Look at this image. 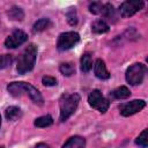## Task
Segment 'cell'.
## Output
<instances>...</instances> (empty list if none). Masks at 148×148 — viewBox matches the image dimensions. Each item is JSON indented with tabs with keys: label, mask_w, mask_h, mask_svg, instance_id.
I'll use <instances>...</instances> for the list:
<instances>
[{
	"label": "cell",
	"mask_w": 148,
	"mask_h": 148,
	"mask_svg": "<svg viewBox=\"0 0 148 148\" xmlns=\"http://www.w3.org/2000/svg\"><path fill=\"white\" fill-rule=\"evenodd\" d=\"M28 40V35L20 30V29H15L13 30V32L6 38L5 40V46L7 49H15L20 45H22L23 43H25Z\"/></svg>",
	"instance_id": "8"
},
{
	"label": "cell",
	"mask_w": 148,
	"mask_h": 148,
	"mask_svg": "<svg viewBox=\"0 0 148 148\" xmlns=\"http://www.w3.org/2000/svg\"><path fill=\"white\" fill-rule=\"evenodd\" d=\"M94 73L96 75V77H98L99 80H108L110 77V73L106 69V66L104 64V61L102 59H97L94 64Z\"/></svg>",
	"instance_id": "10"
},
{
	"label": "cell",
	"mask_w": 148,
	"mask_h": 148,
	"mask_svg": "<svg viewBox=\"0 0 148 148\" xmlns=\"http://www.w3.org/2000/svg\"><path fill=\"white\" fill-rule=\"evenodd\" d=\"M80 64H81V66H80L81 71L83 73H88L92 68V57H91V53H89V52L83 53L82 57H81Z\"/></svg>",
	"instance_id": "15"
},
{
	"label": "cell",
	"mask_w": 148,
	"mask_h": 148,
	"mask_svg": "<svg viewBox=\"0 0 148 148\" xmlns=\"http://www.w3.org/2000/svg\"><path fill=\"white\" fill-rule=\"evenodd\" d=\"M103 5H104V3L99 2V1H94V2H91V3L89 5V12L92 13V14H95V15H98V14L102 13Z\"/></svg>",
	"instance_id": "25"
},
{
	"label": "cell",
	"mask_w": 148,
	"mask_h": 148,
	"mask_svg": "<svg viewBox=\"0 0 148 148\" xmlns=\"http://www.w3.org/2000/svg\"><path fill=\"white\" fill-rule=\"evenodd\" d=\"M145 106H146V102L143 99H133V101L120 104L119 112L124 117H130V116H133V114L138 113L139 111H141Z\"/></svg>",
	"instance_id": "7"
},
{
	"label": "cell",
	"mask_w": 148,
	"mask_h": 148,
	"mask_svg": "<svg viewBox=\"0 0 148 148\" xmlns=\"http://www.w3.org/2000/svg\"><path fill=\"white\" fill-rule=\"evenodd\" d=\"M36 57H37V46L35 44H29L22 51V53L17 59L16 69L18 74H25L32 71L36 64Z\"/></svg>",
	"instance_id": "1"
},
{
	"label": "cell",
	"mask_w": 148,
	"mask_h": 148,
	"mask_svg": "<svg viewBox=\"0 0 148 148\" xmlns=\"http://www.w3.org/2000/svg\"><path fill=\"white\" fill-rule=\"evenodd\" d=\"M53 124V118L50 116V114H45V116H42V117H38L35 119L34 121V125L36 127H39V128H45V127H49Z\"/></svg>",
	"instance_id": "16"
},
{
	"label": "cell",
	"mask_w": 148,
	"mask_h": 148,
	"mask_svg": "<svg viewBox=\"0 0 148 148\" xmlns=\"http://www.w3.org/2000/svg\"><path fill=\"white\" fill-rule=\"evenodd\" d=\"M66 17H67V21L71 25H76L77 23V14H76V9L75 8H69L66 13Z\"/></svg>",
	"instance_id": "22"
},
{
	"label": "cell",
	"mask_w": 148,
	"mask_h": 148,
	"mask_svg": "<svg viewBox=\"0 0 148 148\" xmlns=\"http://www.w3.org/2000/svg\"><path fill=\"white\" fill-rule=\"evenodd\" d=\"M101 15L104 18H108L110 21H114L116 20V9H114V7L111 3H109V2L108 3H104Z\"/></svg>",
	"instance_id": "17"
},
{
	"label": "cell",
	"mask_w": 148,
	"mask_h": 148,
	"mask_svg": "<svg viewBox=\"0 0 148 148\" xmlns=\"http://www.w3.org/2000/svg\"><path fill=\"white\" fill-rule=\"evenodd\" d=\"M145 6V2L142 0H127L124 1L119 7V14L123 18L131 17L139 10H141Z\"/></svg>",
	"instance_id": "6"
},
{
	"label": "cell",
	"mask_w": 148,
	"mask_h": 148,
	"mask_svg": "<svg viewBox=\"0 0 148 148\" xmlns=\"http://www.w3.org/2000/svg\"><path fill=\"white\" fill-rule=\"evenodd\" d=\"M7 90H8V92L12 96L18 97V96L25 94L24 92V82L23 81H20V82H16V81L15 82H10L7 86Z\"/></svg>",
	"instance_id": "12"
},
{
	"label": "cell",
	"mask_w": 148,
	"mask_h": 148,
	"mask_svg": "<svg viewBox=\"0 0 148 148\" xmlns=\"http://www.w3.org/2000/svg\"><path fill=\"white\" fill-rule=\"evenodd\" d=\"M13 62V56L12 54H2L0 56V69H3Z\"/></svg>",
	"instance_id": "24"
},
{
	"label": "cell",
	"mask_w": 148,
	"mask_h": 148,
	"mask_svg": "<svg viewBox=\"0 0 148 148\" xmlns=\"http://www.w3.org/2000/svg\"><path fill=\"white\" fill-rule=\"evenodd\" d=\"M109 29H110L109 24L105 22V20H102V18L94 21L91 24V31L94 34H105L109 31Z\"/></svg>",
	"instance_id": "14"
},
{
	"label": "cell",
	"mask_w": 148,
	"mask_h": 148,
	"mask_svg": "<svg viewBox=\"0 0 148 148\" xmlns=\"http://www.w3.org/2000/svg\"><path fill=\"white\" fill-rule=\"evenodd\" d=\"M80 42V35L76 31H66L59 35L57 40V49L59 51H67Z\"/></svg>",
	"instance_id": "4"
},
{
	"label": "cell",
	"mask_w": 148,
	"mask_h": 148,
	"mask_svg": "<svg viewBox=\"0 0 148 148\" xmlns=\"http://www.w3.org/2000/svg\"><path fill=\"white\" fill-rule=\"evenodd\" d=\"M0 148H3V147H0Z\"/></svg>",
	"instance_id": "29"
},
{
	"label": "cell",
	"mask_w": 148,
	"mask_h": 148,
	"mask_svg": "<svg viewBox=\"0 0 148 148\" xmlns=\"http://www.w3.org/2000/svg\"><path fill=\"white\" fill-rule=\"evenodd\" d=\"M24 92L30 97V99L38 105H43L44 103V98L42 96V94L39 92V90L37 88H35L32 84L24 82Z\"/></svg>",
	"instance_id": "9"
},
{
	"label": "cell",
	"mask_w": 148,
	"mask_h": 148,
	"mask_svg": "<svg viewBox=\"0 0 148 148\" xmlns=\"http://www.w3.org/2000/svg\"><path fill=\"white\" fill-rule=\"evenodd\" d=\"M21 114H22L21 109L17 106H14V105L8 106L5 111V116H6L7 120H16L17 118L21 117Z\"/></svg>",
	"instance_id": "18"
},
{
	"label": "cell",
	"mask_w": 148,
	"mask_h": 148,
	"mask_svg": "<svg viewBox=\"0 0 148 148\" xmlns=\"http://www.w3.org/2000/svg\"><path fill=\"white\" fill-rule=\"evenodd\" d=\"M109 96L111 98H113V99H126V98H128L131 96V91H130V89L127 87L120 86V87L116 88L114 90H112L109 94Z\"/></svg>",
	"instance_id": "13"
},
{
	"label": "cell",
	"mask_w": 148,
	"mask_h": 148,
	"mask_svg": "<svg viewBox=\"0 0 148 148\" xmlns=\"http://www.w3.org/2000/svg\"><path fill=\"white\" fill-rule=\"evenodd\" d=\"M88 103H89V105L91 108L96 109L101 113L106 112L108 109H109V106H110V102L103 96V94L98 89H95V90H92L89 94V96H88Z\"/></svg>",
	"instance_id": "5"
},
{
	"label": "cell",
	"mask_w": 148,
	"mask_h": 148,
	"mask_svg": "<svg viewBox=\"0 0 148 148\" xmlns=\"http://www.w3.org/2000/svg\"><path fill=\"white\" fill-rule=\"evenodd\" d=\"M8 17L10 20H14V21H22L24 17V13H23L22 8L17 7V6H13L8 10Z\"/></svg>",
	"instance_id": "20"
},
{
	"label": "cell",
	"mask_w": 148,
	"mask_h": 148,
	"mask_svg": "<svg viewBox=\"0 0 148 148\" xmlns=\"http://www.w3.org/2000/svg\"><path fill=\"white\" fill-rule=\"evenodd\" d=\"M42 83L45 87H53V86H57V79L50 75H45L42 77Z\"/></svg>",
	"instance_id": "26"
},
{
	"label": "cell",
	"mask_w": 148,
	"mask_h": 148,
	"mask_svg": "<svg viewBox=\"0 0 148 148\" xmlns=\"http://www.w3.org/2000/svg\"><path fill=\"white\" fill-rule=\"evenodd\" d=\"M135 143L138 146H140L141 148H147L148 146V138H147V130H143L141 132V134L136 138L135 140Z\"/></svg>",
	"instance_id": "23"
},
{
	"label": "cell",
	"mask_w": 148,
	"mask_h": 148,
	"mask_svg": "<svg viewBox=\"0 0 148 148\" xmlns=\"http://www.w3.org/2000/svg\"><path fill=\"white\" fill-rule=\"evenodd\" d=\"M36 148H50V146H47L46 143H43V142H40V143L36 145Z\"/></svg>",
	"instance_id": "27"
},
{
	"label": "cell",
	"mask_w": 148,
	"mask_h": 148,
	"mask_svg": "<svg viewBox=\"0 0 148 148\" xmlns=\"http://www.w3.org/2000/svg\"><path fill=\"white\" fill-rule=\"evenodd\" d=\"M0 126H1V114H0Z\"/></svg>",
	"instance_id": "28"
},
{
	"label": "cell",
	"mask_w": 148,
	"mask_h": 148,
	"mask_svg": "<svg viewBox=\"0 0 148 148\" xmlns=\"http://www.w3.org/2000/svg\"><path fill=\"white\" fill-rule=\"evenodd\" d=\"M59 71L65 76H72L75 73V66L73 62H62L59 66Z\"/></svg>",
	"instance_id": "21"
},
{
	"label": "cell",
	"mask_w": 148,
	"mask_h": 148,
	"mask_svg": "<svg viewBox=\"0 0 148 148\" xmlns=\"http://www.w3.org/2000/svg\"><path fill=\"white\" fill-rule=\"evenodd\" d=\"M80 95L74 94H64L59 99V109H60V116L59 120L61 123L66 121L76 110L79 103H80Z\"/></svg>",
	"instance_id": "2"
},
{
	"label": "cell",
	"mask_w": 148,
	"mask_h": 148,
	"mask_svg": "<svg viewBox=\"0 0 148 148\" xmlns=\"http://www.w3.org/2000/svg\"><path fill=\"white\" fill-rule=\"evenodd\" d=\"M50 27H52V22L49 18H39L38 21L35 22L32 30H34V32H39V31L49 29Z\"/></svg>",
	"instance_id": "19"
},
{
	"label": "cell",
	"mask_w": 148,
	"mask_h": 148,
	"mask_svg": "<svg viewBox=\"0 0 148 148\" xmlns=\"http://www.w3.org/2000/svg\"><path fill=\"white\" fill-rule=\"evenodd\" d=\"M61 148H86V139L79 135L71 136Z\"/></svg>",
	"instance_id": "11"
},
{
	"label": "cell",
	"mask_w": 148,
	"mask_h": 148,
	"mask_svg": "<svg viewBox=\"0 0 148 148\" xmlns=\"http://www.w3.org/2000/svg\"><path fill=\"white\" fill-rule=\"evenodd\" d=\"M146 66L141 62H135L132 66H130L126 71V81L131 86H138L143 81L145 74H146Z\"/></svg>",
	"instance_id": "3"
}]
</instances>
